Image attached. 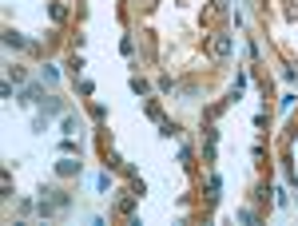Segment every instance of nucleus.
Wrapping results in <instances>:
<instances>
[{
  "label": "nucleus",
  "instance_id": "obj_1",
  "mask_svg": "<svg viewBox=\"0 0 298 226\" xmlns=\"http://www.w3.org/2000/svg\"><path fill=\"white\" fill-rule=\"evenodd\" d=\"M231 48H235V40H231L227 32L211 36V56H215V60H227V56H231Z\"/></svg>",
  "mask_w": 298,
  "mask_h": 226
},
{
  "label": "nucleus",
  "instance_id": "obj_2",
  "mask_svg": "<svg viewBox=\"0 0 298 226\" xmlns=\"http://www.w3.org/2000/svg\"><path fill=\"white\" fill-rule=\"evenodd\" d=\"M56 170H60V174H80V163H76L72 155H64V159L56 163Z\"/></svg>",
  "mask_w": 298,
  "mask_h": 226
},
{
  "label": "nucleus",
  "instance_id": "obj_3",
  "mask_svg": "<svg viewBox=\"0 0 298 226\" xmlns=\"http://www.w3.org/2000/svg\"><path fill=\"white\" fill-rule=\"evenodd\" d=\"M4 44H8V48H24L28 40H24L20 32H12V28H8V32H4Z\"/></svg>",
  "mask_w": 298,
  "mask_h": 226
},
{
  "label": "nucleus",
  "instance_id": "obj_4",
  "mask_svg": "<svg viewBox=\"0 0 298 226\" xmlns=\"http://www.w3.org/2000/svg\"><path fill=\"white\" fill-rule=\"evenodd\" d=\"M52 20L64 24V20H68V8H64V4H52Z\"/></svg>",
  "mask_w": 298,
  "mask_h": 226
},
{
  "label": "nucleus",
  "instance_id": "obj_5",
  "mask_svg": "<svg viewBox=\"0 0 298 226\" xmlns=\"http://www.w3.org/2000/svg\"><path fill=\"white\" fill-rule=\"evenodd\" d=\"M72 135H76V119H72V115H64V139H72Z\"/></svg>",
  "mask_w": 298,
  "mask_h": 226
},
{
  "label": "nucleus",
  "instance_id": "obj_6",
  "mask_svg": "<svg viewBox=\"0 0 298 226\" xmlns=\"http://www.w3.org/2000/svg\"><path fill=\"white\" fill-rule=\"evenodd\" d=\"M119 210H123V214H131V210H135V198H131V194H123V198H119Z\"/></svg>",
  "mask_w": 298,
  "mask_h": 226
},
{
  "label": "nucleus",
  "instance_id": "obj_7",
  "mask_svg": "<svg viewBox=\"0 0 298 226\" xmlns=\"http://www.w3.org/2000/svg\"><path fill=\"white\" fill-rule=\"evenodd\" d=\"M243 4H254V0H243Z\"/></svg>",
  "mask_w": 298,
  "mask_h": 226
}]
</instances>
